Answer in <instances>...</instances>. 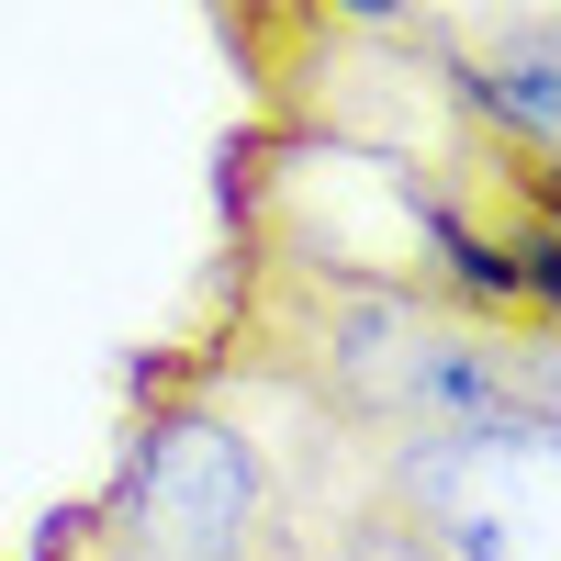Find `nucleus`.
Masks as SVG:
<instances>
[{
    "mask_svg": "<svg viewBox=\"0 0 561 561\" xmlns=\"http://www.w3.org/2000/svg\"><path fill=\"white\" fill-rule=\"evenodd\" d=\"M90 561H280L259 438L214 393L147 404L102 517H90Z\"/></svg>",
    "mask_w": 561,
    "mask_h": 561,
    "instance_id": "nucleus-1",
    "label": "nucleus"
},
{
    "mask_svg": "<svg viewBox=\"0 0 561 561\" xmlns=\"http://www.w3.org/2000/svg\"><path fill=\"white\" fill-rule=\"evenodd\" d=\"M427 57L449 79V102L517 135V147L561 158V23H472V34H427Z\"/></svg>",
    "mask_w": 561,
    "mask_h": 561,
    "instance_id": "nucleus-2",
    "label": "nucleus"
},
{
    "mask_svg": "<svg viewBox=\"0 0 561 561\" xmlns=\"http://www.w3.org/2000/svg\"><path fill=\"white\" fill-rule=\"evenodd\" d=\"M280 561H449V550H438L427 528H415L404 505H370V517H348L325 550H280Z\"/></svg>",
    "mask_w": 561,
    "mask_h": 561,
    "instance_id": "nucleus-3",
    "label": "nucleus"
},
{
    "mask_svg": "<svg viewBox=\"0 0 561 561\" xmlns=\"http://www.w3.org/2000/svg\"><path fill=\"white\" fill-rule=\"evenodd\" d=\"M304 34H415V0H293Z\"/></svg>",
    "mask_w": 561,
    "mask_h": 561,
    "instance_id": "nucleus-4",
    "label": "nucleus"
}]
</instances>
